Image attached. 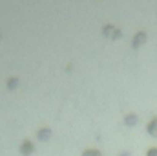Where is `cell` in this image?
I'll return each mask as SVG.
<instances>
[{
	"label": "cell",
	"instance_id": "cell-1",
	"mask_svg": "<svg viewBox=\"0 0 157 156\" xmlns=\"http://www.w3.org/2000/svg\"><path fill=\"white\" fill-rule=\"evenodd\" d=\"M33 153H35V143L29 142V140H24V142L20 143V154L22 156H31Z\"/></svg>",
	"mask_w": 157,
	"mask_h": 156
},
{
	"label": "cell",
	"instance_id": "cell-2",
	"mask_svg": "<svg viewBox=\"0 0 157 156\" xmlns=\"http://www.w3.org/2000/svg\"><path fill=\"white\" fill-rule=\"evenodd\" d=\"M146 40H148V35H146L144 31H137V33L133 35V39H132V46H133V48H141Z\"/></svg>",
	"mask_w": 157,
	"mask_h": 156
},
{
	"label": "cell",
	"instance_id": "cell-3",
	"mask_svg": "<svg viewBox=\"0 0 157 156\" xmlns=\"http://www.w3.org/2000/svg\"><path fill=\"white\" fill-rule=\"evenodd\" d=\"M49 138H51V129H49V127H40L39 130H37V140L48 142Z\"/></svg>",
	"mask_w": 157,
	"mask_h": 156
},
{
	"label": "cell",
	"instance_id": "cell-4",
	"mask_svg": "<svg viewBox=\"0 0 157 156\" xmlns=\"http://www.w3.org/2000/svg\"><path fill=\"white\" fill-rule=\"evenodd\" d=\"M146 130H148V134H150V136L157 138V116L152 117V119L148 121V125H146Z\"/></svg>",
	"mask_w": 157,
	"mask_h": 156
},
{
	"label": "cell",
	"instance_id": "cell-5",
	"mask_svg": "<svg viewBox=\"0 0 157 156\" xmlns=\"http://www.w3.org/2000/svg\"><path fill=\"white\" fill-rule=\"evenodd\" d=\"M137 123H139V117H137V114L130 112V114H126V116H124V125H126V127H135Z\"/></svg>",
	"mask_w": 157,
	"mask_h": 156
},
{
	"label": "cell",
	"instance_id": "cell-6",
	"mask_svg": "<svg viewBox=\"0 0 157 156\" xmlns=\"http://www.w3.org/2000/svg\"><path fill=\"white\" fill-rule=\"evenodd\" d=\"M119 28H115L113 24H106L104 28H102V35H106V37H110V39H113V35H115V31H117Z\"/></svg>",
	"mask_w": 157,
	"mask_h": 156
},
{
	"label": "cell",
	"instance_id": "cell-7",
	"mask_svg": "<svg viewBox=\"0 0 157 156\" xmlns=\"http://www.w3.org/2000/svg\"><path fill=\"white\" fill-rule=\"evenodd\" d=\"M18 84H20V79H18V77H7V81H6L7 90H17V88H18Z\"/></svg>",
	"mask_w": 157,
	"mask_h": 156
},
{
	"label": "cell",
	"instance_id": "cell-8",
	"mask_svg": "<svg viewBox=\"0 0 157 156\" xmlns=\"http://www.w3.org/2000/svg\"><path fill=\"white\" fill-rule=\"evenodd\" d=\"M82 156H101V153H99L97 149H86V151L82 153Z\"/></svg>",
	"mask_w": 157,
	"mask_h": 156
},
{
	"label": "cell",
	"instance_id": "cell-9",
	"mask_svg": "<svg viewBox=\"0 0 157 156\" xmlns=\"http://www.w3.org/2000/svg\"><path fill=\"white\" fill-rule=\"evenodd\" d=\"M146 156H157V147H150L146 151Z\"/></svg>",
	"mask_w": 157,
	"mask_h": 156
},
{
	"label": "cell",
	"instance_id": "cell-10",
	"mask_svg": "<svg viewBox=\"0 0 157 156\" xmlns=\"http://www.w3.org/2000/svg\"><path fill=\"white\" fill-rule=\"evenodd\" d=\"M121 156H130V153H122Z\"/></svg>",
	"mask_w": 157,
	"mask_h": 156
},
{
	"label": "cell",
	"instance_id": "cell-11",
	"mask_svg": "<svg viewBox=\"0 0 157 156\" xmlns=\"http://www.w3.org/2000/svg\"><path fill=\"white\" fill-rule=\"evenodd\" d=\"M0 39H2V33H0Z\"/></svg>",
	"mask_w": 157,
	"mask_h": 156
}]
</instances>
